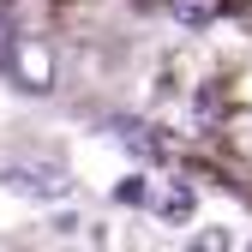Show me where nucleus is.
Wrapping results in <instances>:
<instances>
[{"instance_id": "423d86ee", "label": "nucleus", "mask_w": 252, "mask_h": 252, "mask_svg": "<svg viewBox=\"0 0 252 252\" xmlns=\"http://www.w3.org/2000/svg\"><path fill=\"white\" fill-rule=\"evenodd\" d=\"M114 204H150V186L144 180H120L114 186Z\"/></svg>"}, {"instance_id": "7ed1b4c3", "label": "nucleus", "mask_w": 252, "mask_h": 252, "mask_svg": "<svg viewBox=\"0 0 252 252\" xmlns=\"http://www.w3.org/2000/svg\"><path fill=\"white\" fill-rule=\"evenodd\" d=\"M108 132H114V144H126V150H132L138 162H162V156H168L162 132H156V126H144V120H114Z\"/></svg>"}, {"instance_id": "f257e3e1", "label": "nucleus", "mask_w": 252, "mask_h": 252, "mask_svg": "<svg viewBox=\"0 0 252 252\" xmlns=\"http://www.w3.org/2000/svg\"><path fill=\"white\" fill-rule=\"evenodd\" d=\"M6 72L18 78V90L24 96H48L54 90V48L48 42H12V54H6Z\"/></svg>"}, {"instance_id": "f03ea898", "label": "nucleus", "mask_w": 252, "mask_h": 252, "mask_svg": "<svg viewBox=\"0 0 252 252\" xmlns=\"http://www.w3.org/2000/svg\"><path fill=\"white\" fill-rule=\"evenodd\" d=\"M0 180H6L18 198H66V192H72V180H66L60 162H12Z\"/></svg>"}, {"instance_id": "39448f33", "label": "nucleus", "mask_w": 252, "mask_h": 252, "mask_svg": "<svg viewBox=\"0 0 252 252\" xmlns=\"http://www.w3.org/2000/svg\"><path fill=\"white\" fill-rule=\"evenodd\" d=\"M174 6V18L186 24V30H198V24H210V12H216V0H168Z\"/></svg>"}, {"instance_id": "0eeeda50", "label": "nucleus", "mask_w": 252, "mask_h": 252, "mask_svg": "<svg viewBox=\"0 0 252 252\" xmlns=\"http://www.w3.org/2000/svg\"><path fill=\"white\" fill-rule=\"evenodd\" d=\"M6 54H12V6L0 0V72H6Z\"/></svg>"}, {"instance_id": "6e6552de", "label": "nucleus", "mask_w": 252, "mask_h": 252, "mask_svg": "<svg viewBox=\"0 0 252 252\" xmlns=\"http://www.w3.org/2000/svg\"><path fill=\"white\" fill-rule=\"evenodd\" d=\"M144 6H168V0H144Z\"/></svg>"}, {"instance_id": "20e7f679", "label": "nucleus", "mask_w": 252, "mask_h": 252, "mask_svg": "<svg viewBox=\"0 0 252 252\" xmlns=\"http://www.w3.org/2000/svg\"><path fill=\"white\" fill-rule=\"evenodd\" d=\"M156 210H162L168 222H186V216H192V186H168V192L156 198Z\"/></svg>"}]
</instances>
